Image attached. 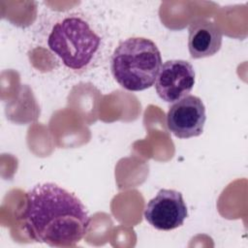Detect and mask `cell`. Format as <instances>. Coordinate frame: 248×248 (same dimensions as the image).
I'll use <instances>...</instances> for the list:
<instances>
[{
  "label": "cell",
  "mask_w": 248,
  "mask_h": 248,
  "mask_svg": "<svg viewBox=\"0 0 248 248\" xmlns=\"http://www.w3.org/2000/svg\"><path fill=\"white\" fill-rule=\"evenodd\" d=\"M22 219L32 239L52 247L75 246L90 226L80 200L54 183L36 185L26 193Z\"/></svg>",
  "instance_id": "1"
},
{
  "label": "cell",
  "mask_w": 248,
  "mask_h": 248,
  "mask_svg": "<svg viewBox=\"0 0 248 248\" xmlns=\"http://www.w3.org/2000/svg\"><path fill=\"white\" fill-rule=\"evenodd\" d=\"M162 58L154 42L133 37L121 42L114 49L110 70L114 79L129 91H142L156 80Z\"/></svg>",
  "instance_id": "2"
},
{
  "label": "cell",
  "mask_w": 248,
  "mask_h": 248,
  "mask_svg": "<svg viewBox=\"0 0 248 248\" xmlns=\"http://www.w3.org/2000/svg\"><path fill=\"white\" fill-rule=\"evenodd\" d=\"M47 45L67 68L78 72L91 63L100 48L101 37L84 18L71 15L53 25Z\"/></svg>",
  "instance_id": "3"
},
{
  "label": "cell",
  "mask_w": 248,
  "mask_h": 248,
  "mask_svg": "<svg viewBox=\"0 0 248 248\" xmlns=\"http://www.w3.org/2000/svg\"><path fill=\"white\" fill-rule=\"evenodd\" d=\"M143 216L155 229L171 231L183 225L188 211L180 192L161 189L156 197L147 202Z\"/></svg>",
  "instance_id": "4"
},
{
  "label": "cell",
  "mask_w": 248,
  "mask_h": 248,
  "mask_svg": "<svg viewBox=\"0 0 248 248\" xmlns=\"http://www.w3.org/2000/svg\"><path fill=\"white\" fill-rule=\"evenodd\" d=\"M194 84L195 71L188 61L169 60L160 68L155 89L163 101L175 103L188 96Z\"/></svg>",
  "instance_id": "5"
},
{
  "label": "cell",
  "mask_w": 248,
  "mask_h": 248,
  "mask_svg": "<svg viewBox=\"0 0 248 248\" xmlns=\"http://www.w3.org/2000/svg\"><path fill=\"white\" fill-rule=\"evenodd\" d=\"M206 115L202 101L194 95L175 102L167 113L169 131L178 139L200 136L204 127Z\"/></svg>",
  "instance_id": "6"
},
{
  "label": "cell",
  "mask_w": 248,
  "mask_h": 248,
  "mask_svg": "<svg viewBox=\"0 0 248 248\" xmlns=\"http://www.w3.org/2000/svg\"><path fill=\"white\" fill-rule=\"evenodd\" d=\"M222 31L211 20L199 18L189 27L188 48L192 58H204L217 53L222 46Z\"/></svg>",
  "instance_id": "7"
}]
</instances>
